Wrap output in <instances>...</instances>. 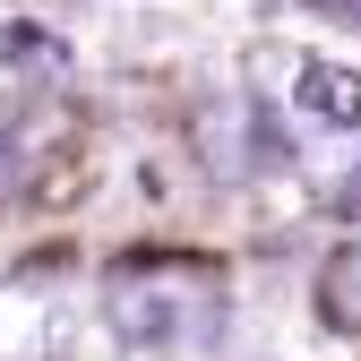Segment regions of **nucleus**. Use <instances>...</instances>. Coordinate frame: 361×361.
I'll return each mask as SVG.
<instances>
[{"instance_id": "nucleus-4", "label": "nucleus", "mask_w": 361, "mask_h": 361, "mask_svg": "<svg viewBox=\"0 0 361 361\" xmlns=\"http://www.w3.org/2000/svg\"><path fill=\"white\" fill-rule=\"evenodd\" d=\"M293 112L301 121H319V129H361V69H344V61H293Z\"/></svg>"}, {"instance_id": "nucleus-6", "label": "nucleus", "mask_w": 361, "mask_h": 361, "mask_svg": "<svg viewBox=\"0 0 361 361\" xmlns=\"http://www.w3.org/2000/svg\"><path fill=\"white\" fill-rule=\"evenodd\" d=\"M319 198H327L336 215H361V147H353L344 164H327V172H319Z\"/></svg>"}, {"instance_id": "nucleus-9", "label": "nucleus", "mask_w": 361, "mask_h": 361, "mask_svg": "<svg viewBox=\"0 0 361 361\" xmlns=\"http://www.w3.org/2000/svg\"><path fill=\"white\" fill-rule=\"evenodd\" d=\"M18 172V138H9V129H0V180H9Z\"/></svg>"}, {"instance_id": "nucleus-1", "label": "nucleus", "mask_w": 361, "mask_h": 361, "mask_svg": "<svg viewBox=\"0 0 361 361\" xmlns=\"http://www.w3.org/2000/svg\"><path fill=\"white\" fill-rule=\"evenodd\" d=\"M104 319H112L121 344H147V353L155 344H198V336L224 327V293L190 258H129L104 284Z\"/></svg>"}, {"instance_id": "nucleus-8", "label": "nucleus", "mask_w": 361, "mask_h": 361, "mask_svg": "<svg viewBox=\"0 0 361 361\" xmlns=\"http://www.w3.org/2000/svg\"><path fill=\"white\" fill-rule=\"evenodd\" d=\"M319 18H336V26H361V0H310Z\"/></svg>"}, {"instance_id": "nucleus-3", "label": "nucleus", "mask_w": 361, "mask_h": 361, "mask_svg": "<svg viewBox=\"0 0 361 361\" xmlns=\"http://www.w3.org/2000/svg\"><path fill=\"white\" fill-rule=\"evenodd\" d=\"M198 138H207V164H215V172H258V164H284V155H293V138L276 129V112H267L258 95L207 104V112H198Z\"/></svg>"}, {"instance_id": "nucleus-7", "label": "nucleus", "mask_w": 361, "mask_h": 361, "mask_svg": "<svg viewBox=\"0 0 361 361\" xmlns=\"http://www.w3.org/2000/svg\"><path fill=\"white\" fill-rule=\"evenodd\" d=\"M0 61H43V69H61L69 52H61L52 35H35V26H0Z\"/></svg>"}, {"instance_id": "nucleus-5", "label": "nucleus", "mask_w": 361, "mask_h": 361, "mask_svg": "<svg viewBox=\"0 0 361 361\" xmlns=\"http://www.w3.org/2000/svg\"><path fill=\"white\" fill-rule=\"evenodd\" d=\"M319 319L344 327V336H361V241H344V250L319 267Z\"/></svg>"}, {"instance_id": "nucleus-2", "label": "nucleus", "mask_w": 361, "mask_h": 361, "mask_svg": "<svg viewBox=\"0 0 361 361\" xmlns=\"http://www.w3.org/2000/svg\"><path fill=\"white\" fill-rule=\"evenodd\" d=\"M69 267L61 258H35L0 284V361H52L69 336Z\"/></svg>"}]
</instances>
